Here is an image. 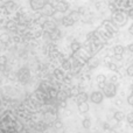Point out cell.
<instances>
[{"label": "cell", "mask_w": 133, "mask_h": 133, "mask_svg": "<svg viewBox=\"0 0 133 133\" xmlns=\"http://www.w3.org/2000/svg\"><path fill=\"white\" fill-rule=\"evenodd\" d=\"M69 15L71 16V19H72L74 21H77L78 19H79V13H78V12H76V11H74V12H71L70 14H69Z\"/></svg>", "instance_id": "ac0fdd59"}, {"label": "cell", "mask_w": 133, "mask_h": 133, "mask_svg": "<svg viewBox=\"0 0 133 133\" xmlns=\"http://www.w3.org/2000/svg\"><path fill=\"white\" fill-rule=\"evenodd\" d=\"M44 5H46L44 0H30V7L34 11H41Z\"/></svg>", "instance_id": "5b68a950"}, {"label": "cell", "mask_w": 133, "mask_h": 133, "mask_svg": "<svg viewBox=\"0 0 133 133\" xmlns=\"http://www.w3.org/2000/svg\"><path fill=\"white\" fill-rule=\"evenodd\" d=\"M43 28L44 29H48V30H54L56 28V26H55V23L53 22V21H46V22L43 23Z\"/></svg>", "instance_id": "4fadbf2b"}, {"label": "cell", "mask_w": 133, "mask_h": 133, "mask_svg": "<svg viewBox=\"0 0 133 133\" xmlns=\"http://www.w3.org/2000/svg\"><path fill=\"white\" fill-rule=\"evenodd\" d=\"M132 106H133V105H132Z\"/></svg>", "instance_id": "f546056e"}, {"label": "cell", "mask_w": 133, "mask_h": 133, "mask_svg": "<svg viewBox=\"0 0 133 133\" xmlns=\"http://www.w3.org/2000/svg\"><path fill=\"white\" fill-rule=\"evenodd\" d=\"M70 48H71V50H72V51L79 50V49H81V43H79V42H77V41H74L72 43H71Z\"/></svg>", "instance_id": "9a60e30c"}, {"label": "cell", "mask_w": 133, "mask_h": 133, "mask_svg": "<svg viewBox=\"0 0 133 133\" xmlns=\"http://www.w3.org/2000/svg\"><path fill=\"white\" fill-rule=\"evenodd\" d=\"M96 81H97V83L99 84V87L101 88H103L104 85H105V81H106V76L105 75H103V74H101V75H98L96 77Z\"/></svg>", "instance_id": "8fae6325"}, {"label": "cell", "mask_w": 133, "mask_h": 133, "mask_svg": "<svg viewBox=\"0 0 133 133\" xmlns=\"http://www.w3.org/2000/svg\"><path fill=\"white\" fill-rule=\"evenodd\" d=\"M125 118H126V120H127L129 124H133V112H130Z\"/></svg>", "instance_id": "d6986e66"}, {"label": "cell", "mask_w": 133, "mask_h": 133, "mask_svg": "<svg viewBox=\"0 0 133 133\" xmlns=\"http://www.w3.org/2000/svg\"><path fill=\"white\" fill-rule=\"evenodd\" d=\"M50 95H51V96H53V97H55L57 94H56V91H55V90H51V91H50Z\"/></svg>", "instance_id": "83f0119b"}, {"label": "cell", "mask_w": 133, "mask_h": 133, "mask_svg": "<svg viewBox=\"0 0 133 133\" xmlns=\"http://www.w3.org/2000/svg\"><path fill=\"white\" fill-rule=\"evenodd\" d=\"M74 23H75V21L71 19L70 15H66V16H63L62 18V25L65 26V27H70V26H72Z\"/></svg>", "instance_id": "9c48e42d"}, {"label": "cell", "mask_w": 133, "mask_h": 133, "mask_svg": "<svg viewBox=\"0 0 133 133\" xmlns=\"http://www.w3.org/2000/svg\"><path fill=\"white\" fill-rule=\"evenodd\" d=\"M103 91H104V96L105 97H115L116 96V85H113V83H109L105 84L103 87Z\"/></svg>", "instance_id": "6da1fadb"}, {"label": "cell", "mask_w": 133, "mask_h": 133, "mask_svg": "<svg viewBox=\"0 0 133 133\" xmlns=\"http://www.w3.org/2000/svg\"><path fill=\"white\" fill-rule=\"evenodd\" d=\"M88 99H89V95H88L87 92H79V94L75 97V102L77 104L83 103V102H87Z\"/></svg>", "instance_id": "52a82bcc"}, {"label": "cell", "mask_w": 133, "mask_h": 133, "mask_svg": "<svg viewBox=\"0 0 133 133\" xmlns=\"http://www.w3.org/2000/svg\"><path fill=\"white\" fill-rule=\"evenodd\" d=\"M127 75L131 76V77H133V64L130 65L129 68H127Z\"/></svg>", "instance_id": "603a6c76"}, {"label": "cell", "mask_w": 133, "mask_h": 133, "mask_svg": "<svg viewBox=\"0 0 133 133\" xmlns=\"http://www.w3.org/2000/svg\"><path fill=\"white\" fill-rule=\"evenodd\" d=\"M62 66H63V69L64 70H71V62L70 61H68V60H63L62 61Z\"/></svg>", "instance_id": "2e32d148"}, {"label": "cell", "mask_w": 133, "mask_h": 133, "mask_svg": "<svg viewBox=\"0 0 133 133\" xmlns=\"http://www.w3.org/2000/svg\"><path fill=\"white\" fill-rule=\"evenodd\" d=\"M113 118H115L117 122H122V120L125 118V115L122 112V111H117V112H115V115H113Z\"/></svg>", "instance_id": "5bb4252c"}, {"label": "cell", "mask_w": 133, "mask_h": 133, "mask_svg": "<svg viewBox=\"0 0 133 133\" xmlns=\"http://www.w3.org/2000/svg\"><path fill=\"white\" fill-rule=\"evenodd\" d=\"M127 103H129L130 105H133V92L127 97Z\"/></svg>", "instance_id": "cb8c5ba5"}, {"label": "cell", "mask_w": 133, "mask_h": 133, "mask_svg": "<svg viewBox=\"0 0 133 133\" xmlns=\"http://www.w3.org/2000/svg\"><path fill=\"white\" fill-rule=\"evenodd\" d=\"M129 32H130V34H131L132 36H133V25L130 26V28H129Z\"/></svg>", "instance_id": "484cf974"}, {"label": "cell", "mask_w": 133, "mask_h": 133, "mask_svg": "<svg viewBox=\"0 0 133 133\" xmlns=\"http://www.w3.org/2000/svg\"><path fill=\"white\" fill-rule=\"evenodd\" d=\"M78 94H79V91H78V89H77V88H72V89H71V96L76 97Z\"/></svg>", "instance_id": "44dd1931"}, {"label": "cell", "mask_w": 133, "mask_h": 133, "mask_svg": "<svg viewBox=\"0 0 133 133\" xmlns=\"http://www.w3.org/2000/svg\"><path fill=\"white\" fill-rule=\"evenodd\" d=\"M124 50H125V48L123 46H120V44H117V46L113 47V54L115 55H123Z\"/></svg>", "instance_id": "7c38bea8"}, {"label": "cell", "mask_w": 133, "mask_h": 133, "mask_svg": "<svg viewBox=\"0 0 133 133\" xmlns=\"http://www.w3.org/2000/svg\"><path fill=\"white\" fill-rule=\"evenodd\" d=\"M131 92H133V85L131 87Z\"/></svg>", "instance_id": "f1b7e54d"}, {"label": "cell", "mask_w": 133, "mask_h": 133, "mask_svg": "<svg viewBox=\"0 0 133 133\" xmlns=\"http://www.w3.org/2000/svg\"><path fill=\"white\" fill-rule=\"evenodd\" d=\"M127 49H129V50L131 51V53H133V43L129 44V46H127Z\"/></svg>", "instance_id": "d4e9b609"}, {"label": "cell", "mask_w": 133, "mask_h": 133, "mask_svg": "<svg viewBox=\"0 0 133 133\" xmlns=\"http://www.w3.org/2000/svg\"><path fill=\"white\" fill-rule=\"evenodd\" d=\"M41 11L43 12L44 15H47V16H51V15H54V14H55L56 8H55V6H53L51 4H47V2H46V5L43 6V8H42Z\"/></svg>", "instance_id": "277c9868"}, {"label": "cell", "mask_w": 133, "mask_h": 133, "mask_svg": "<svg viewBox=\"0 0 133 133\" xmlns=\"http://www.w3.org/2000/svg\"><path fill=\"white\" fill-rule=\"evenodd\" d=\"M55 76H57V77H58V78H61V79H63V78H64L63 74L61 72V71L58 70V69H56V70H55Z\"/></svg>", "instance_id": "ffe728a7"}, {"label": "cell", "mask_w": 133, "mask_h": 133, "mask_svg": "<svg viewBox=\"0 0 133 133\" xmlns=\"http://www.w3.org/2000/svg\"><path fill=\"white\" fill-rule=\"evenodd\" d=\"M103 129H105V130H109V129H110V125H109L108 123H105V124L103 125Z\"/></svg>", "instance_id": "4316f807"}, {"label": "cell", "mask_w": 133, "mask_h": 133, "mask_svg": "<svg viewBox=\"0 0 133 133\" xmlns=\"http://www.w3.org/2000/svg\"><path fill=\"white\" fill-rule=\"evenodd\" d=\"M89 109H90V106L87 102H83V103L78 104V111H79L81 113H87L88 111H89Z\"/></svg>", "instance_id": "30bf717a"}, {"label": "cell", "mask_w": 133, "mask_h": 133, "mask_svg": "<svg viewBox=\"0 0 133 133\" xmlns=\"http://www.w3.org/2000/svg\"><path fill=\"white\" fill-rule=\"evenodd\" d=\"M89 99L94 104H101L104 99V95L102 94L101 91H95L89 96Z\"/></svg>", "instance_id": "7a4b0ae2"}, {"label": "cell", "mask_w": 133, "mask_h": 133, "mask_svg": "<svg viewBox=\"0 0 133 133\" xmlns=\"http://www.w3.org/2000/svg\"><path fill=\"white\" fill-rule=\"evenodd\" d=\"M113 20L118 23V25H125V22L127 21V15L123 12H117L113 16Z\"/></svg>", "instance_id": "3957f363"}, {"label": "cell", "mask_w": 133, "mask_h": 133, "mask_svg": "<svg viewBox=\"0 0 133 133\" xmlns=\"http://www.w3.org/2000/svg\"><path fill=\"white\" fill-rule=\"evenodd\" d=\"M4 6L7 12H13L14 9H16V4L14 2V0H8V1H6Z\"/></svg>", "instance_id": "ba28073f"}, {"label": "cell", "mask_w": 133, "mask_h": 133, "mask_svg": "<svg viewBox=\"0 0 133 133\" xmlns=\"http://www.w3.org/2000/svg\"><path fill=\"white\" fill-rule=\"evenodd\" d=\"M55 8H56V11L60 12V13H65L69 9V4L66 1H64V0H60V1H57Z\"/></svg>", "instance_id": "8992f818"}, {"label": "cell", "mask_w": 133, "mask_h": 133, "mask_svg": "<svg viewBox=\"0 0 133 133\" xmlns=\"http://www.w3.org/2000/svg\"><path fill=\"white\" fill-rule=\"evenodd\" d=\"M82 126L84 127V129H89V127L91 126V120H90L89 118H85V119H83Z\"/></svg>", "instance_id": "e0dca14e"}, {"label": "cell", "mask_w": 133, "mask_h": 133, "mask_svg": "<svg viewBox=\"0 0 133 133\" xmlns=\"http://www.w3.org/2000/svg\"><path fill=\"white\" fill-rule=\"evenodd\" d=\"M109 68H110V70H112V71H117L118 70V66L115 64V63H110L109 64Z\"/></svg>", "instance_id": "7402d4cb"}]
</instances>
